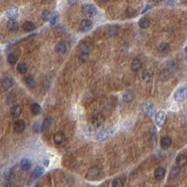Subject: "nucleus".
<instances>
[{
  "label": "nucleus",
  "mask_w": 187,
  "mask_h": 187,
  "mask_svg": "<svg viewBox=\"0 0 187 187\" xmlns=\"http://www.w3.org/2000/svg\"><path fill=\"white\" fill-rule=\"evenodd\" d=\"M177 68H178V65L176 62L171 61V62L167 63V65L166 66L164 70L160 73V80H167L177 70Z\"/></svg>",
  "instance_id": "f257e3e1"
},
{
  "label": "nucleus",
  "mask_w": 187,
  "mask_h": 187,
  "mask_svg": "<svg viewBox=\"0 0 187 187\" xmlns=\"http://www.w3.org/2000/svg\"><path fill=\"white\" fill-rule=\"evenodd\" d=\"M187 98V85L180 87L174 94V100L176 102H182Z\"/></svg>",
  "instance_id": "f03ea898"
},
{
  "label": "nucleus",
  "mask_w": 187,
  "mask_h": 187,
  "mask_svg": "<svg viewBox=\"0 0 187 187\" xmlns=\"http://www.w3.org/2000/svg\"><path fill=\"white\" fill-rule=\"evenodd\" d=\"M104 123H105V117L101 113H98L96 115H94L91 119V124L95 128H99V127L103 126Z\"/></svg>",
  "instance_id": "7ed1b4c3"
},
{
  "label": "nucleus",
  "mask_w": 187,
  "mask_h": 187,
  "mask_svg": "<svg viewBox=\"0 0 187 187\" xmlns=\"http://www.w3.org/2000/svg\"><path fill=\"white\" fill-rule=\"evenodd\" d=\"M102 176V170L99 169L98 167H93L91 169H89L87 175H86V179H88L89 180H96L98 179H99Z\"/></svg>",
  "instance_id": "20e7f679"
},
{
  "label": "nucleus",
  "mask_w": 187,
  "mask_h": 187,
  "mask_svg": "<svg viewBox=\"0 0 187 187\" xmlns=\"http://www.w3.org/2000/svg\"><path fill=\"white\" fill-rule=\"evenodd\" d=\"M81 11H82V13H83L84 15L89 16V17H93V16L97 15V13H98V10H97V8H96L95 6H94V5H92V4H86V5H83Z\"/></svg>",
  "instance_id": "39448f33"
},
{
  "label": "nucleus",
  "mask_w": 187,
  "mask_h": 187,
  "mask_svg": "<svg viewBox=\"0 0 187 187\" xmlns=\"http://www.w3.org/2000/svg\"><path fill=\"white\" fill-rule=\"evenodd\" d=\"M115 130H116V127H111L109 129H106L105 131H102V132H99L97 136V138L98 140H105L107 139L108 137H110L111 136H112L114 133H115Z\"/></svg>",
  "instance_id": "423d86ee"
},
{
  "label": "nucleus",
  "mask_w": 187,
  "mask_h": 187,
  "mask_svg": "<svg viewBox=\"0 0 187 187\" xmlns=\"http://www.w3.org/2000/svg\"><path fill=\"white\" fill-rule=\"evenodd\" d=\"M142 111L146 115L151 117V116H154L155 113V107L151 102H145L142 106Z\"/></svg>",
  "instance_id": "0eeeda50"
},
{
  "label": "nucleus",
  "mask_w": 187,
  "mask_h": 187,
  "mask_svg": "<svg viewBox=\"0 0 187 187\" xmlns=\"http://www.w3.org/2000/svg\"><path fill=\"white\" fill-rule=\"evenodd\" d=\"M167 120V114L165 111H160L155 114V124L158 127H162Z\"/></svg>",
  "instance_id": "6e6552de"
},
{
  "label": "nucleus",
  "mask_w": 187,
  "mask_h": 187,
  "mask_svg": "<svg viewBox=\"0 0 187 187\" xmlns=\"http://www.w3.org/2000/svg\"><path fill=\"white\" fill-rule=\"evenodd\" d=\"M92 27H93V23H92V21L89 20V19H84V20H82L81 23H80V31H82V32H87V31H89Z\"/></svg>",
  "instance_id": "1a4fd4ad"
},
{
  "label": "nucleus",
  "mask_w": 187,
  "mask_h": 187,
  "mask_svg": "<svg viewBox=\"0 0 187 187\" xmlns=\"http://www.w3.org/2000/svg\"><path fill=\"white\" fill-rule=\"evenodd\" d=\"M18 15H19V11L15 7L9 9L6 12V16L9 18V20H16L18 18Z\"/></svg>",
  "instance_id": "9d476101"
},
{
  "label": "nucleus",
  "mask_w": 187,
  "mask_h": 187,
  "mask_svg": "<svg viewBox=\"0 0 187 187\" xmlns=\"http://www.w3.org/2000/svg\"><path fill=\"white\" fill-rule=\"evenodd\" d=\"M13 128H14L15 133L20 134V133H22V132L24 131V129H25V123L23 120H17L14 123Z\"/></svg>",
  "instance_id": "9b49d317"
},
{
  "label": "nucleus",
  "mask_w": 187,
  "mask_h": 187,
  "mask_svg": "<svg viewBox=\"0 0 187 187\" xmlns=\"http://www.w3.org/2000/svg\"><path fill=\"white\" fill-rule=\"evenodd\" d=\"M171 142H172V140H171V137H168V136L163 137L161 138V140H160L161 148H162L163 150L168 149V148L170 147V145H171Z\"/></svg>",
  "instance_id": "f8f14e48"
},
{
  "label": "nucleus",
  "mask_w": 187,
  "mask_h": 187,
  "mask_svg": "<svg viewBox=\"0 0 187 187\" xmlns=\"http://www.w3.org/2000/svg\"><path fill=\"white\" fill-rule=\"evenodd\" d=\"M176 164L178 167H184L187 165V155L184 154H180L176 157Z\"/></svg>",
  "instance_id": "ddd939ff"
},
{
  "label": "nucleus",
  "mask_w": 187,
  "mask_h": 187,
  "mask_svg": "<svg viewBox=\"0 0 187 187\" xmlns=\"http://www.w3.org/2000/svg\"><path fill=\"white\" fill-rule=\"evenodd\" d=\"M55 52L58 53V54H61L67 53V43L64 42V41L59 42V43L55 46Z\"/></svg>",
  "instance_id": "4468645a"
},
{
  "label": "nucleus",
  "mask_w": 187,
  "mask_h": 187,
  "mask_svg": "<svg viewBox=\"0 0 187 187\" xmlns=\"http://www.w3.org/2000/svg\"><path fill=\"white\" fill-rule=\"evenodd\" d=\"M15 81L11 78H5L1 80V85L4 89H10L14 85Z\"/></svg>",
  "instance_id": "2eb2a0df"
},
{
  "label": "nucleus",
  "mask_w": 187,
  "mask_h": 187,
  "mask_svg": "<svg viewBox=\"0 0 187 187\" xmlns=\"http://www.w3.org/2000/svg\"><path fill=\"white\" fill-rule=\"evenodd\" d=\"M138 25H139L140 28H142V29L148 28L151 25V20H150V18L149 17H142L141 19L139 20V22H138Z\"/></svg>",
  "instance_id": "dca6fc26"
},
{
  "label": "nucleus",
  "mask_w": 187,
  "mask_h": 187,
  "mask_svg": "<svg viewBox=\"0 0 187 187\" xmlns=\"http://www.w3.org/2000/svg\"><path fill=\"white\" fill-rule=\"evenodd\" d=\"M22 113V108L19 105H14L11 109V115L13 118H18Z\"/></svg>",
  "instance_id": "f3484780"
},
{
  "label": "nucleus",
  "mask_w": 187,
  "mask_h": 187,
  "mask_svg": "<svg viewBox=\"0 0 187 187\" xmlns=\"http://www.w3.org/2000/svg\"><path fill=\"white\" fill-rule=\"evenodd\" d=\"M166 175V169L164 167H158L154 172V178L156 180H162Z\"/></svg>",
  "instance_id": "a211bd4d"
},
{
  "label": "nucleus",
  "mask_w": 187,
  "mask_h": 187,
  "mask_svg": "<svg viewBox=\"0 0 187 187\" xmlns=\"http://www.w3.org/2000/svg\"><path fill=\"white\" fill-rule=\"evenodd\" d=\"M7 27L11 32H16L19 28V25L16 20H9L7 23Z\"/></svg>",
  "instance_id": "6ab92c4d"
},
{
  "label": "nucleus",
  "mask_w": 187,
  "mask_h": 187,
  "mask_svg": "<svg viewBox=\"0 0 187 187\" xmlns=\"http://www.w3.org/2000/svg\"><path fill=\"white\" fill-rule=\"evenodd\" d=\"M54 141L56 145H61L65 141V136L62 133H56L54 135Z\"/></svg>",
  "instance_id": "aec40b11"
},
{
  "label": "nucleus",
  "mask_w": 187,
  "mask_h": 187,
  "mask_svg": "<svg viewBox=\"0 0 187 187\" xmlns=\"http://www.w3.org/2000/svg\"><path fill=\"white\" fill-rule=\"evenodd\" d=\"M43 172H44V169L41 167H37L35 168V170L32 172L31 180H37V179H38L39 177H41V175L43 174Z\"/></svg>",
  "instance_id": "412c9836"
},
{
  "label": "nucleus",
  "mask_w": 187,
  "mask_h": 187,
  "mask_svg": "<svg viewBox=\"0 0 187 187\" xmlns=\"http://www.w3.org/2000/svg\"><path fill=\"white\" fill-rule=\"evenodd\" d=\"M141 61L139 59H134L131 63V69L134 71V72H137L140 67H141Z\"/></svg>",
  "instance_id": "4be33fe9"
},
{
  "label": "nucleus",
  "mask_w": 187,
  "mask_h": 187,
  "mask_svg": "<svg viewBox=\"0 0 187 187\" xmlns=\"http://www.w3.org/2000/svg\"><path fill=\"white\" fill-rule=\"evenodd\" d=\"M20 166H21V168L23 170H28V169H30V167L32 166V163H31V161L28 158H24L21 161Z\"/></svg>",
  "instance_id": "5701e85b"
},
{
  "label": "nucleus",
  "mask_w": 187,
  "mask_h": 187,
  "mask_svg": "<svg viewBox=\"0 0 187 187\" xmlns=\"http://www.w3.org/2000/svg\"><path fill=\"white\" fill-rule=\"evenodd\" d=\"M90 51H85V50H81L79 55V59L82 62L85 63L89 60V55H90Z\"/></svg>",
  "instance_id": "b1692460"
},
{
  "label": "nucleus",
  "mask_w": 187,
  "mask_h": 187,
  "mask_svg": "<svg viewBox=\"0 0 187 187\" xmlns=\"http://www.w3.org/2000/svg\"><path fill=\"white\" fill-rule=\"evenodd\" d=\"M118 30H119V27L116 26V25H111L109 26L107 29H106V34L110 37L111 36H115L117 33H118Z\"/></svg>",
  "instance_id": "393cba45"
},
{
  "label": "nucleus",
  "mask_w": 187,
  "mask_h": 187,
  "mask_svg": "<svg viewBox=\"0 0 187 187\" xmlns=\"http://www.w3.org/2000/svg\"><path fill=\"white\" fill-rule=\"evenodd\" d=\"M142 80L146 82L150 81L153 78V71L150 70V69H145L143 72H142Z\"/></svg>",
  "instance_id": "a878e982"
},
{
  "label": "nucleus",
  "mask_w": 187,
  "mask_h": 187,
  "mask_svg": "<svg viewBox=\"0 0 187 187\" xmlns=\"http://www.w3.org/2000/svg\"><path fill=\"white\" fill-rule=\"evenodd\" d=\"M180 172H181V171H180V168L179 167H174L171 168V170H170V178L173 179V180L179 178L180 175Z\"/></svg>",
  "instance_id": "bb28decb"
},
{
  "label": "nucleus",
  "mask_w": 187,
  "mask_h": 187,
  "mask_svg": "<svg viewBox=\"0 0 187 187\" xmlns=\"http://www.w3.org/2000/svg\"><path fill=\"white\" fill-rule=\"evenodd\" d=\"M53 124V119L52 118H46L43 123L41 124V131H45L48 129Z\"/></svg>",
  "instance_id": "cd10ccee"
},
{
  "label": "nucleus",
  "mask_w": 187,
  "mask_h": 187,
  "mask_svg": "<svg viewBox=\"0 0 187 187\" xmlns=\"http://www.w3.org/2000/svg\"><path fill=\"white\" fill-rule=\"evenodd\" d=\"M158 51L163 54H167L170 51V46L168 43H161L158 46Z\"/></svg>",
  "instance_id": "c85d7f7f"
},
{
  "label": "nucleus",
  "mask_w": 187,
  "mask_h": 187,
  "mask_svg": "<svg viewBox=\"0 0 187 187\" xmlns=\"http://www.w3.org/2000/svg\"><path fill=\"white\" fill-rule=\"evenodd\" d=\"M23 29L25 31V32H32L35 30V25L33 23L31 22H25L24 24H23Z\"/></svg>",
  "instance_id": "c756f323"
},
{
  "label": "nucleus",
  "mask_w": 187,
  "mask_h": 187,
  "mask_svg": "<svg viewBox=\"0 0 187 187\" xmlns=\"http://www.w3.org/2000/svg\"><path fill=\"white\" fill-rule=\"evenodd\" d=\"M27 68H28L27 64H25V63H24V62H20V63L18 64V66H17V70H18V72H20L21 74L26 73Z\"/></svg>",
  "instance_id": "7c9ffc66"
},
{
  "label": "nucleus",
  "mask_w": 187,
  "mask_h": 187,
  "mask_svg": "<svg viewBox=\"0 0 187 187\" xmlns=\"http://www.w3.org/2000/svg\"><path fill=\"white\" fill-rule=\"evenodd\" d=\"M58 19H59V15L57 12H54V13H51L50 14V17H49V21H50V24L52 25H54L57 22H58Z\"/></svg>",
  "instance_id": "2f4dec72"
},
{
  "label": "nucleus",
  "mask_w": 187,
  "mask_h": 187,
  "mask_svg": "<svg viewBox=\"0 0 187 187\" xmlns=\"http://www.w3.org/2000/svg\"><path fill=\"white\" fill-rule=\"evenodd\" d=\"M123 99H124V102H126V103H130V102L133 100V94H132L130 91L125 92V93L124 94V96H123Z\"/></svg>",
  "instance_id": "473e14b6"
},
{
  "label": "nucleus",
  "mask_w": 187,
  "mask_h": 187,
  "mask_svg": "<svg viewBox=\"0 0 187 187\" xmlns=\"http://www.w3.org/2000/svg\"><path fill=\"white\" fill-rule=\"evenodd\" d=\"M40 111H41V108H40V106L37 103H33L31 105V111H32L33 114L37 115V114H39Z\"/></svg>",
  "instance_id": "72a5a7b5"
},
{
  "label": "nucleus",
  "mask_w": 187,
  "mask_h": 187,
  "mask_svg": "<svg viewBox=\"0 0 187 187\" xmlns=\"http://www.w3.org/2000/svg\"><path fill=\"white\" fill-rule=\"evenodd\" d=\"M7 60H8V63H9L10 65H14V64H16V62H17V56H16L14 54H11L8 55Z\"/></svg>",
  "instance_id": "f704fd0d"
},
{
  "label": "nucleus",
  "mask_w": 187,
  "mask_h": 187,
  "mask_svg": "<svg viewBox=\"0 0 187 187\" xmlns=\"http://www.w3.org/2000/svg\"><path fill=\"white\" fill-rule=\"evenodd\" d=\"M3 177H4V179H5L6 180H11V178L13 177V169H12V168L8 169V170L4 173Z\"/></svg>",
  "instance_id": "c9c22d12"
},
{
  "label": "nucleus",
  "mask_w": 187,
  "mask_h": 187,
  "mask_svg": "<svg viewBox=\"0 0 187 187\" xmlns=\"http://www.w3.org/2000/svg\"><path fill=\"white\" fill-rule=\"evenodd\" d=\"M124 180L122 179H115L113 180V181L111 182V186L112 187H121L124 185Z\"/></svg>",
  "instance_id": "e433bc0d"
},
{
  "label": "nucleus",
  "mask_w": 187,
  "mask_h": 187,
  "mask_svg": "<svg viewBox=\"0 0 187 187\" xmlns=\"http://www.w3.org/2000/svg\"><path fill=\"white\" fill-rule=\"evenodd\" d=\"M25 83L28 87H33L35 85V80L33 79V77L29 76L25 79Z\"/></svg>",
  "instance_id": "4c0bfd02"
},
{
  "label": "nucleus",
  "mask_w": 187,
  "mask_h": 187,
  "mask_svg": "<svg viewBox=\"0 0 187 187\" xmlns=\"http://www.w3.org/2000/svg\"><path fill=\"white\" fill-rule=\"evenodd\" d=\"M126 14H127V16H128L129 18H131V17H135V16L137 15V11H136L134 9L129 8V9H127V11H126Z\"/></svg>",
  "instance_id": "58836bf2"
},
{
  "label": "nucleus",
  "mask_w": 187,
  "mask_h": 187,
  "mask_svg": "<svg viewBox=\"0 0 187 187\" xmlns=\"http://www.w3.org/2000/svg\"><path fill=\"white\" fill-rule=\"evenodd\" d=\"M34 131L37 132V133H38V132L41 131V124H40L38 122L34 124Z\"/></svg>",
  "instance_id": "ea45409f"
},
{
  "label": "nucleus",
  "mask_w": 187,
  "mask_h": 187,
  "mask_svg": "<svg viewBox=\"0 0 187 187\" xmlns=\"http://www.w3.org/2000/svg\"><path fill=\"white\" fill-rule=\"evenodd\" d=\"M50 12L49 11H44L43 13H42V17H43V19L44 20H49V17H50Z\"/></svg>",
  "instance_id": "a19ab883"
},
{
  "label": "nucleus",
  "mask_w": 187,
  "mask_h": 187,
  "mask_svg": "<svg viewBox=\"0 0 187 187\" xmlns=\"http://www.w3.org/2000/svg\"><path fill=\"white\" fill-rule=\"evenodd\" d=\"M152 1H153L154 3H160L162 0H152Z\"/></svg>",
  "instance_id": "79ce46f5"
},
{
  "label": "nucleus",
  "mask_w": 187,
  "mask_h": 187,
  "mask_svg": "<svg viewBox=\"0 0 187 187\" xmlns=\"http://www.w3.org/2000/svg\"><path fill=\"white\" fill-rule=\"evenodd\" d=\"M104 1H109V0H104Z\"/></svg>",
  "instance_id": "37998d69"
}]
</instances>
